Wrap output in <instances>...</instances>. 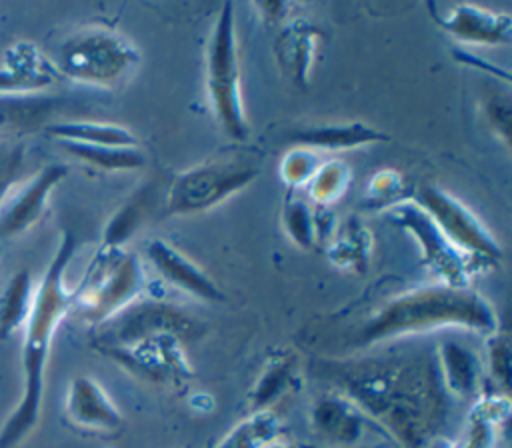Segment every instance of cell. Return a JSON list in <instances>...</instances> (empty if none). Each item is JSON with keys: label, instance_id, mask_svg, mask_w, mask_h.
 <instances>
[{"label": "cell", "instance_id": "cell-1", "mask_svg": "<svg viewBox=\"0 0 512 448\" xmlns=\"http://www.w3.org/2000/svg\"><path fill=\"white\" fill-rule=\"evenodd\" d=\"M328 374L336 390L400 448H426L446 424L448 394L436 358L426 350L332 362Z\"/></svg>", "mask_w": 512, "mask_h": 448}, {"label": "cell", "instance_id": "cell-2", "mask_svg": "<svg viewBox=\"0 0 512 448\" xmlns=\"http://www.w3.org/2000/svg\"><path fill=\"white\" fill-rule=\"evenodd\" d=\"M78 240L72 230H64L60 244L34 290V302L24 322L22 398L0 430V448H16L36 426L44 396V372L52 338L62 318L72 310V290L64 284L66 268L76 252Z\"/></svg>", "mask_w": 512, "mask_h": 448}, {"label": "cell", "instance_id": "cell-3", "mask_svg": "<svg viewBox=\"0 0 512 448\" xmlns=\"http://www.w3.org/2000/svg\"><path fill=\"white\" fill-rule=\"evenodd\" d=\"M460 328L480 334L498 330L488 300L470 288L432 284L406 290L382 304L356 332L354 346L368 348L394 338Z\"/></svg>", "mask_w": 512, "mask_h": 448}, {"label": "cell", "instance_id": "cell-4", "mask_svg": "<svg viewBox=\"0 0 512 448\" xmlns=\"http://www.w3.org/2000/svg\"><path fill=\"white\" fill-rule=\"evenodd\" d=\"M144 290L140 260L122 248H104L94 256L80 286L72 290V308L92 324H104Z\"/></svg>", "mask_w": 512, "mask_h": 448}, {"label": "cell", "instance_id": "cell-5", "mask_svg": "<svg viewBox=\"0 0 512 448\" xmlns=\"http://www.w3.org/2000/svg\"><path fill=\"white\" fill-rule=\"evenodd\" d=\"M206 88L212 112L222 130L234 140H246L250 128L242 100L232 2L220 8L212 28L206 56Z\"/></svg>", "mask_w": 512, "mask_h": 448}, {"label": "cell", "instance_id": "cell-6", "mask_svg": "<svg viewBox=\"0 0 512 448\" xmlns=\"http://www.w3.org/2000/svg\"><path fill=\"white\" fill-rule=\"evenodd\" d=\"M136 64V48L122 34L102 26L72 34L60 46L54 62L60 76L88 84H114Z\"/></svg>", "mask_w": 512, "mask_h": 448}, {"label": "cell", "instance_id": "cell-7", "mask_svg": "<svg viewBox=\"0 0 512 448\" xmlns=\"http://www.w3.org/2000/svg\"><path fill=\"white\" fill-rule=\"evenodd\" d=\"M258 176L252 162L228 158L210 160L180 172L166 198V214H192L210 210Z\"/></svg>", "mask_w": 512, "mask_h": 448}, {"label": "cell", "instance_id": "cell-8", "mask_svg": "<svg viewBox=\"0 0 512 448\" xmlns=\"http://www.w3.org/2000/svg\"><path fill=\"white\" fill-rule=\"evenodd\" d=\"M412 200L432 218L446 240L470 262L472 258L496 262L502 256L500 244L486 230L480 218L446 190L434 184H422Z\"/></svg>", "mask_w": 512, "mask_h": 448}, {"label": "cell", "instance_id": "cell-9", "mask_svg": "<svg viewBox=\"0 0 512 448\" xmlns=\"http://www.w3.org/2000/svg\"><path fill=\"white\" fill-rule=\"evenodd\" d=\"M204 332L202 324L182 308L162 300H136L100 324L98 348L120 346L152 334H174L182 342Z\"/></svg>", "mask_w": 512, "mask_h": 448}, {"label": "cell", "instance_id": "cell-10", "mask_svg": "<svg viewBox=\"0 0 512 448\" xmlns=\"http://www.w3.org/2000/svg\"><path fill=\"white\" fill-rule=\"evenodd\" d=\"M386 210L388 218L418 242L424 262L440 278V284L468 288L472 276L470 260L446 240L432 218L412 198H402Z\"/></svg>", "mask_w": 512, "mask_h": 448}, {"label": "cell", "instance_id": "cell-11", "mask_svg": "<svg viewBox=\"0 0 512 448\" xmlns=\"http://www.w3.org/2000/svg\"><path fill=\"white\" fill-rule=\"evenodd\" d=\"M182 344L174 334H152L100 350L140 378L166 386H182L192 378V366Z\"/></svg>", "mask_w": 512, "mask_h": 448}, {"label": "cell", "instance_id": "cell-12", "mask_svg": "<svg viewBox=\"0 0 512 448\" xmlns=\"http://www.w3.org/2000/svg\"><path fill=\"white\" fill-rule=\"evenodd\" d=\"M370 424L366 414L340 390L318 394L310 406V428L330 446H356L364 440Z\"/></svg>", "mask_w": 512, "mask_h": 448}, {"label": "cell", "instance_id": "cell-13", "mask_svg": "<svg viewBox=\"0 0 512 448\" xmlns=\"http://www.w3.org/2000/svg\"><path fill=\"white\" fill-rule=\"evenodd\" d=\"M64 414L70 424L88 432H116L122 426V412L114 400L98 380L86 374L70 380Z\"/></svg>", "mask_w": 512, "mask_h": 448}, {"label": "cell", "instance_id": "cell-14", "mask_svg": "<svg viewBox=\"0 0 512 448\" xmlns=\"http://www.w3.org/2000/svg\"><path fill=\"white\" fill-rule=\"evenodd\" d=\"M64 164H50L38 172L16 196L0 206V238H10L32 228L46 212L50 192L66 178Z\"/></svg>", "mask_w": 512, "mask_h": 448}, {"label": "cell", "instance_id": "cell-15", "mask_svg": "<svg viewBox=\"0 0 512 448\" xmlns=\"http://www.w3.org/2000/svg\"><path fill=\"white\" fill-rule=\"evenodd\" d=\"M438 24L454 38L470 44H508L512 40V20L474 4H452L436 14Z\"/></svg>", "mask_w": 512, "mask_h": 448}, {"label": "cell", "instance_id": "cell-16", "mask_svg": "<svg viewBox=\"0 0 512 448\" xmlns=\"http://www.w3.org/2000/svg\"><path fill=\"white\" fill-rule=\"evenodd\" d=\"M60 78L54 62H50L34 44L16 42L6 52L0 66V94H28L52 86Z\"/></svg>", "mask_w": 512, "mask_h": 448}, {"label": "cell", "instance_id": "cell-17", "mask_svg": "<svg viewBox=\"0 0 512 448\" xmlns=\"http://www.w3.org/2000/svg\"><path fill=\"white\" fill-rule=\"evenodd\" d=\"M148 258L162 278L182 292L206 302L224 300V292L214 284V280L170 242L152 240L148 244Z\"/></svg>", "mask_w": 512, "mask_h": 448}, {"label": "cell", "instance_id": "cell-18", "mask_svg": "<svg viewBox=\"0 0 512 448\" xmlns=\"http://www.w3.org/2000/svg\"><path fill=\"white\" fill-rule=\"evenodd\" d=\"M316 42L318 30L302 18L286 22L276 38L278 62L288 72L292 82L300 88L308 84L316 60Z\"/></svg>", "mask_w": 512, "mask_h": 448}, {"label": "cell", "instance_id": "cell-19", "mask_svg": "<svg viewBox=\"0 0 512 448\" xmlns=\"http://www.w3.org/2000/svg\"><path fill=\"white\" fill-rule=\"evenodd\" d=\"M290 140L298 146L310 150H348L358 146H370L388 142L390 136L382 130L362 124V122H338V124H320L294 130Z\"/></svg>", "mask_w": 512, "mask_h": 448}, {"label": "cell", "instance_id": "cell-20", "mask_svg": "<svg viewBox=\"0 0 512 448\" xmlns=\"http://www.w3.org/2000/svg\"><path fill=\"white\" fill-rule=\"evenodd\" d=\"M300 386L298 360L292 352L272 354L262 366L252 390L248 392L250 412L272 410V406L284 396L292 394Z\"/></svg>", "mask_w": 512, "mask_h": 448}, {"label": "cell", "instance_id": "cell-21", "mask_svg": "<svg viewBox=\"0 0 512 448\" xmlns=\"http://www.w3.org/2000/svg\"><path fill=\"white\" fill-rule=\"evenodd\" d=\"M434 358L446 394L466 398L476 392L480 380V360L468 346L456 340H442L434 352Z\"/></svg>", "mask_w": 512, "mask_h": 448}, {"label": "cell", "instance_id": "cell-22", "mask_svg": "<svg viewBox=\"0 0 512 448\" xmlns=\"http://www.w3.org/2000/svg\"><path fill=\"white\" fill-rule=\"evenodd\" d=\"M372 250V234L370 230L356 218L348 216L330 232V240L326 244L328 260L346 272L362 274L368 266Z\"/></svg>", "mask_w": 512, "mask_h": 448}, {"label": "cell", "instance_id": "cell-23", "mask_svg": "<svg viewBox=\"0 0 512 448\" xmlns=\"http://www.w3.org/2000/svg\"><path fill=\"white\" fill-rule=\"evenodd\" d=\"M284 440V424L272 410H256L236 422L214 448H274Z\"/></svg>", "mask_w": 512, "mask_h": 448}, {"label": "cell", "instance_id": "cell-24", "mask_svg": "<svg viewBox=\"0 0 512 448\" xmlns=\"http://www.w3.org/2000/svg\"><path fill=\"white\" fill-rule=\"evenodd\" d=\"M46 132L58 142H76L88 146H138V138L132 130L94 120H66L46 126Z\"/></svg>", "mask_w": 512, "mask_h": 448}, {"label": "cell", "instance_id": "cell-25", "mask_svg": "<svg viewBox=\"0 0 512 448\" xmlns=\"http://www.w3.org/2000/svg\"><path fill=\"white\" fill-rule=\"evenodd\" d=\"M508 396L494 394L476 402L470 412L468 436L462 440V448H494L498 426L508 418Z\"/></svg>", "mask_w": 512, "mask_h": 448}, {"label": "cell", "instance_id": "cell-26", "mask_svg": "<svg viewBox=\"0 0 512 448\" xmlns=\"http://www.w3.org/2000/svg\"><path fill=\"white\" fill-rule=\"evenodd\" d=\"M34 302L32 278L28 270H20L6 284L0 300V336L6 338L18 328H24V322L30 314Z\"/></svg>", "mask_w": 512, "mask_h": 448}, {"label": "cell", "instance_id": "cell-27", "mask_svg": "<svg viewBox=\"0 0 512 448\" xmlns=\"http://www.w3.org/2000/svg\"><path fill=\"white\" fill-rule=\"evenodd\" d=\"M60 146L74 158L102 170H134L146 164V156L138 146H88L76 142H60Z\"/></svg>", "mask_w": 512, "mask_h": 448}, {"label": "cell", "instance_id": "cell-28", "mask_svg": "<svg viewBox=\"0 0 512 448\" xmlns=\"http://www.w3.org/2000/svg\"><path fill=\"white\" fill-rule=\"evenodd\" d=\"M148 208H150V188H140L108 220L102 234V246L120 248L146 220Z\"/></svg>", "mask_w": 512, "mask_h": 448}, {"label": "cell", "instance_id": "cell-29", "mask_svg": "<svg viewBox=\"0 0 512 448\" xmlns=\"http://www.w3.org/2000/svg\"><path fill=\"white\" fill-rule=\"evenodd\" d=\"M310 204L300 196H288L282 208V224L286 234L300 248H314L322 240L320 226H324L322 212H312Z\"/></svg>", "mask_w": 512, "mask_h": 448}, {"label": "cell", "instance_id": "cell-30", "mask_svg": "<svg viewBox=\"0 0 512 448\" xmlns=\"http://www.w3.org/2000/svg\"><path fill=\"white\" fill-rule=\"evenodd\" d=\"M350 180H352L350 166L344 160L330 158L326 162H320V166L308 180L306 188L310 198L324 208L334 200H338L348 190Z\"/></svg>", "mask_w": 512, "mask_h": 448}, {"label": "cell", "instance_id": "cell-31", "mask_svg": "<svg viewBox=\"0 0 512 448\" xmlns=\"http://www.w3.org/2000/svg\"><path fill=\"white\" fill-rule=\"evenodd\" d=\"M320 166V158L314 150L296 146L288 150L280 160V176L290 188L306 186L316 168Z\"/></svg>", "mask_w": 512, "mask_h": 448}, {"label": "cell", "instance_id": "cell-32", "mask_svg": "<svg viewBox=\"0 0 512 448\" xmlns=\"http://www.w3.org/2000/svg\"><path fill=\"white\" fill-rule=\"evenodd\" d=\"M486 352H488L490 374H492L494 382L508 396V390H510V338H508V334L500 328L496 332L488 334Z\"/></svg>", "mask_w": 512, "mask_h": 448}, {"label": "cell", "instance_id": "cell-33", "mask_svg": "<svg viewBox=\"0 0 512 448\" xmlns=\"http://www.w3.org/2000/svg\"><path fill=\"white\" fill-rule=\"evenodd\" d=\"M366 192L376 206H382L386 202L388 206H392L402 200L400 194L404 192V178L394 168H382L372 176Z\"/></svg>", "mask_w": 512, "mask_h": 448}, {"label": "cell", "instance_id": "cell-34", "mask_svg": "<svg viewBox=\"0 0 512 448\" xmlns=\"http://www.w3.org/2000/svg\"><path fill=\"white\" fill-rule=\"evenodd\" d=\"M22 166V146L0 140V206L16 182Z\"/></svg>", "mask_w": 512, "mask_h": 448}, {"label": "cell", "instance_id": "cell-35", "mask_svg": "<svg viewBox=\"0 0 512 448\" xmlns=\"http://www.w3.org/2000/svg\"><path fill=\"white\" fill-rule=\"evenodd\" d=\"M486 118L490 120L492 128H496L502 134V140L508 144L510 136V106L506 100H500L498 96L486 102Z\"/></svg>", "mask_w": 512, "mask_h": 448}, {"label": "cell", "instance_id": "cell-36", "mask_svg": "<svg viewBox=\"0 0 512 448\" xmlns=\"http://www.w3.org/2000/svg\"><path fill=\"white\" fill-rule=\"evenodd\" d=\"M274 448H298V446H294V444H290V442H284V440H282V442H280V444H276Z\"/></svg>", "mask_w": 512, "mask_h": 448}, {"label": "cell", "instance_id": "cell-37", "mask_svg": "<svg viewBox=\"0 0 512 448\" xmlns=\"http://www.w3.org/2000/svg\"><path fill=\"white\" fill-rule=\"evenodd\" d=\"M446 448H462V444L460 442H450Z\"/></svg>", "mask_w": 512, "mask_h": 448}]
</instances>
